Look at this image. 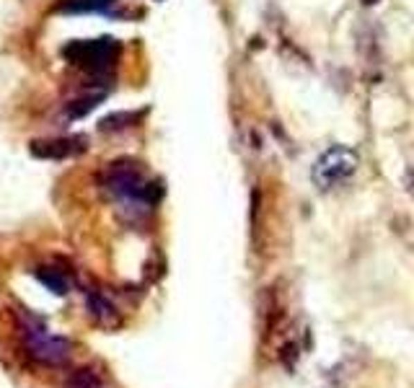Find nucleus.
I'll return each instance as SVG.
<instances>
[{
    "mask_svg": "<svg viewBox=\"0 0 414 388\" xmlns=\"http://www.w3.org/2000/svg\"><path fill=\"white\" fill-rule=\"evenodd\" d=\"M86 310H89L91 321L101 329H114L119 324L117 306L111 303V298L104 290H96V288L86 290Z\"/></svg>",
    "mask_w": 414,
    "mask_h": 388,
    "instance_id": "39448f33",
    "label": "nucleus"
},
{
    "mask_svg": "<svg viewBox=\"0 0 414 388\" xmlns=\"http://www.w3.org/2000/svg\"><path fill=\"white\" fill-rule=\"evenodd\" d=\"M114 0H68V10H107Z\"/></svg>",
    "mask_w": 414,
    "mask_h": 388,
    "instance_id": "1a4fd4ad",
    "label": "nucleus"
},
{
    "mask_svg": "<svg viewBox=\"0 0 414 388\" xmlns=\"http://www.w3.org/2000/svg\"><path fill=\"white\" fill-rule=\"evenodd\" d=\"M365 6H375V3H378V0H363Z\"/></svg>",
    "mask_w": 414,
    "mask_h": 388,
    "instance_id": "f8f14e48",
    "label": "nucleus"
},
{
    "mask_svg": "<svg viewBox=\"0 0 414 388\" xmlns=\"http://www.w3.org/2000/svg\"><path fill=\"white\" fill-rule=\"evenodd\" d=\"M101 101V94H91V96H83V98H73L68 107H65V114L70 119H78V116L89 114L91 109H96Z\"/></svg>",
    "mask_w": 414,
    "mask_h": 388,
    "instance_id": "6e6552de",
    "label": "nucleus"
},
{
    "mask_svg": "<svg viewBox=\"0 0 414 388\" xmlns=\"http://www.w3.org/2000/svg\"><path fill=\"white\" fill-rule=\"evenodd\" d=\"M13 319H16V331H19L21 347L26 349V355L31 360H37L39 365L47 368H60L73 358V344L70 340L52 334L44 321L37 319L31 310L16 308L13 310Z\"/></svg>",
    "mask_w": 414,
    "mask_h": 388,
    "instance_id": "f257e3e1",
    "label": "nucleus"
},
{
    "mask_svg": "<svg viewBox=\"0 0 414 388\" xmlns=\"http://www.w3.org/2000/svg\"><path fill=\"white\" fill-rule=\"evenodd\" d=\"M357 164H360V158H357L352 148L334 146L329 148L326 153L318 155L314 171H311V179H314V184L318 189H332L339 182H345L347 176L355 174Z\"/></svg>",
    "mask_w": 414,
    "mask_h": 388,
    "instance_id": "f03ea898",
    "label": "nucleus"
},
{
    "mask_svg": "<svg viewBox=\"0 0 414 388\" xmlns=\"http://www.w3.org/2000/svg\"><path fill=\"white\" fill-rule=\"evenodd\" d=\"M86 150V137H55V140H37L31 143V155L37 158H47V161H62V158H73Z\"/></svg>",
    "mask_w": 414,
    "mask_h": 388,
    "instance_id": "20e7f679",
    "label": "nucleus"
},
{
    "mask_svg": "<svg viewBox=\"0 0 414 388\" xmlns=\"http://www.w3.org/2000/svg\"><path fill=\"white\" fill-rule=\"evenodd\" d=\"M125 122H135V114H111L101 122V130H122L127 127Z\"/></svg>",
    "mask_w": 414,
    "mask_h": 388,
    "instance_id": "9d476101",
    "label": "nucleus"
},
{
    "mask_svg": "<svg viewBox=\"0 0 414 388\" xmlns=\"http://www.w3.org/2000/svg\"><path fill=\"white\" fill-rule=\"evenodd\" d=\"M65 388H104V380L93 368H78L70 373Z\"/></svg>",
    "mask_w": 414,
    "mask_h": 388,
    "instance_id": "0eeeda50",
    "label": "nucleus"
},
{
    "mask_svg": "<svg viewBox=\"0 0 414 388\" xmlns=\"http://www.w3.org/2000/svg\"><path fill=\"white\" fill-rule=\"evenodd\" d=\"M34 274L47 285V290L57 292V295H65V292L70 290L68 274H65L62 270H57V267H47V264H42V267L34 270Z\"/></svg>",
    "mask_w": 414,
    "mask_h": 388,
    "instance_id": "423d86ee",
    "label": "nucleus"
},
{
    "mask_svg": "<svg viewBox=\"0 0 414 388\" xmlns=\"http://www.w3.org/2000/svg\"><path fill=\"white\" fill-rule=\"evenodd\" d=\"M119 44L114 39H80V42H70L65 47V58L91 73H101V70L111 68V62L117 58Z\"/></svg>",
    "mask_w": 414,
    "mask_h": 388,
    "instance_id": "7ed1b4c3",
    "label": "nucleus"
},
{
    "mask_svg": "<svg viewBox=\"0 0 414 388\" xmlns=\"http://www.w3.org/2000/svg\"><path fill=\"white\" fill-rule=\"evenodd\" d=\"M404 184H406V189H409V192L414 194V168L409 171V174H406V182H404Z\"/></svg>",
    "mask_w": 414,
    "mask_h": 388,
    "instance_id": "9b49d317",
    "label": "nucleus"
}]
</instances>
